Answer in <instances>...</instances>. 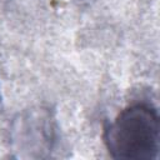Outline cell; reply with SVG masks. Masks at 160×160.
I'll list each match as a JSON object with an SVG mask.
<instances>
[{
	"label": "cell",
	"instance_id": "obj_1",
	"mask_svg": "<svg viewBox=\"0 0 160 160\" xmlns=\"http://www.w3.org/2000/svg\"><path fill=\"white\" fill-rule=\"evenodd\" d=\"M159 139L158 112L146 104H135L124 109L104 134L106 149L115 159H156Z\"/></svg>",
	"mask_w": 160,
	"mask_h": 160
}]
</instances>
